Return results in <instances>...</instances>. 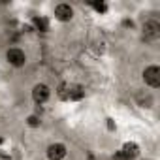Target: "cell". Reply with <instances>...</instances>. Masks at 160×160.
Returning a JSON list of instances; mask_svg holds the SVG:
<instances>
[{
	"label": "cell",
	"instance_id": "13",
	"mask_svg": "<svg viewBox=\"0 0 160 160\" xmlns=\"http://www.w3.org/2000/svg\"><path fill=\"white\" fill-rule=\"evenodd\" d=\"M34 25H36L40 30H47V23H45L43 19H38V17H36V19H34Z\"/></svg>",
	"mask_w": 160,
	"mask_h": 160
},
{
	"label": "cell",
	"instance_id": "4",
	"mask_svg": "<svg viewBox=\"0 0 160 160\" xmlns=\"http://www.w3.org/2000/svg\"><path fill=\"white\" fill-rule=\"evenodd\" d=\"M30 94H32V100L42 106V104L49 102V98H51V89H49V85H45V83H36V85L32 87Z\"/></svg>",
	"mask_w": 160,
	"mask_h": 160
},
{
	"label": "cell",
	"instance_id": "10",
	"mask_svg": "<svg viewBox=\"0 0 160 160\" xmlns=\"http://www.w3.org/2000/svg\"><path fill=\"white\" fill-rule=\"evenodd\" d=\"M27 124H28L30 128H38V126L42 124V121H40L38 115H28V117H27Z\"/></svg>",
	"mask_w": 160,
	"mask_h": 160
},
{
	"label": "cell",
	"instance_id": "8",
	"mask_svg": "<svg viewBox=\"0 0 160 160\" xmlns=\"http://www.w3.org/2000/svg\"><path fill=\"white\" fill-rule=\"evenodd\" d=\"M85 98V91L81 85H68V100L72 102H79Z\"/></svg>",
	"mask_w": 160,
	"mask_h": 160
},
{
	"label": "cell",
	"instance_id": "2",
	"mask_svg": "<svg viewBox=\"0 0 160 160\" xmlns=\"http://www.w3.org/2000/svg\"><path fill=\"white\" fill-rule=\"evenodd\" d=\"M6 62L13 68H23L27 64V53L21 47H10L6 51Z\"/></svg>",
	"mask_w": 160,
	"mask_h": 160
},
{
	"label": "cell",
	"instance_id": "9",
	"mask_svg": "<svg viewBox=\"0 0 160 160\" xmlns=\"http://www.w3.org/2000/svg\"><path fill=\"white\" fill-rule=\"evenodd\" d=\"M138 104H139V108H152V104H154V100H152V96L149 94V92H145V96H143V92H139L138 96Z\"/></svg>",
	"mask_w": 160,
	"mask_h": 160
},
{
	"label": "cell",
	"instance_id": "5",
	"mask_svg": "<svg viewBox=\"0 0 160 160\" xmlns=\"http://www.w3.org/2000/svg\"><path fill=\"white\" fill-rule=\"evenodd\" d=\"M45 154H47L49 160H64L66 154H68V147L64 143H60V141H55V143L47 145Z\"/></svg>",
	"mask_w": 160,
	"mask_h": 160
},
{
	"label": "cell",
	"instance_id": "3",
	"mask_svg": "<svg viewBox=\"0 0 160 160\" xmlns=\"http://www.w3.org/2000/svg\"><path fill=\"white\" fill-rule=\"evenodd\" d=\"M53 15H55V19L60 21V23H70V21L73 19V8H72L68 2H60V4H57V6L53 8Z\"/></svg>",
	"mask_w": 160,
	"mask_h": 160
},
{
	"label": "cell",
	"instance_id": "1",
	"mask_svg": "<svg viewBox=\"0 0 160 160\" xmlns=\"http://www.w3.org/2000/svg\"><path fill=\"white\" fill-rule=\"evenodd\" d=\"M141 75H143V81H145L147 87H151V89H158L160 87V68L156 64L145 66Z\"/></svg>",
	"mask_w": 160,
	"mask_h": 160
},
{
	"label": "cell",
	"instance_id": "14",
	"mask_svg": "<svg viewBox=\"0 0 160 160\" xmlns=\"http://www.w3.org/2000/svg\"><path fill=\"white\" fill-rule=\"evenodd\" d=\"M108 128H109V130H115V128H117L115 122H113V119H108Z\"/></svg>",
	"mask_w": 160,
	"mask_h": 160
},
{
	"label": "cell",
	"instance_id": "11",
	"mask_svg": "<svg viewBox=\"0 0 160 160\" xmlns=\"http://www.w3.org/2000/svg\"><path fill=\"white\" fill-rule=\"evenodd\" d=\"M57 94H58L62 100H68V85H66V83H62V85L58 87V92H57Z\"/></svg>",
	"mask_w": 160,
	"mask_h": 160
},
{
	"label": "cell",
	"instance_id": "6",
	"mask_svg": "<svg viewBox=\"0 0 160 160\" xmlns=\"http://www.w3.org/2000/svg\"><path fill=\"white\" fill-rule=\"evenodd\" d=\"M143 38L147 42H156L160 38V23L156 19H149L143 25Z\"/></svg>",
	"mask_w": 160,
	"mask_h": 160
},
{
	"label": "cell",
	"instance_id": "12",
	"mask_svg": "<svg viewBox=\"0 0 160 160\" xmlns=\"http://www.w3.org/2000/svg\"><path fill=\"white\" fill-rule=\"evenodd\" d=\"M92 8H94L96 12H100V13H106V12H108V6H106L104 2H94Z\"/></svg>",
	"mask_w": 160,
	"mask_h": 160
},
{
	"label": "cell",
	"instance_id": "7",
	"mask_svg": "<svg viewBox=\"0 0 160 160\" xmlns=\"http://www.w3.org/2000/svg\"><path fill=\"white\" fill-rule=\"evenodd\" d=\"M138 154H139V145L134 143V141H126V143L122 145V149H121V156L126 158V160H132V158H136Z\"/></svg>",
	"mask_w": 160,
	"mask_h": 160
}]
</instances>
